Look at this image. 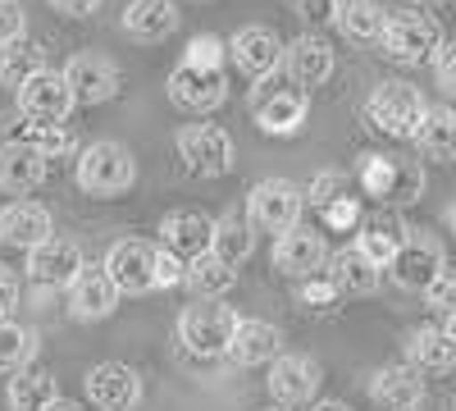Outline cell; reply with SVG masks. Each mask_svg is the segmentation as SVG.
<instances>
[{
	"label": "cell",
	"mask_w": 456,
	"mask_h": 411,
	"mask_svg": "<svg viewBox=\"0 0 456 411\" xmlns=\"http://www.w3.org/2000/svg\"><path fill=\"white\" fill-rule=\"evenodd\" d=\"M23 142H32L37 152H46V156H73L78 152V137L69 133V124H55V128H28V137Z\"/></svg>",
	"instance_id": "38"
},
{
	"label": "cell",
	"mask_w": 456,
	"mask_h": 411,
	"mask_svg": "<svg viewBox=\"0 0 456 411\" xmlns=\"http://www.w3.org/2000/svg\"><path fill=\"white\" fill-rule=\"evenodd\" d=\"M443 270H447V256H443L438 238H429V234H411L406 247L393 256V266H388L393 284L406 288V292H429V284Z\"/></svg>",
	"instance_id": "13"
},
{
	"label": "cell",
	"mask_w": 456,
	"mask_h": 411,
	"mask_svg": "<svg viewBox=\"0 0 456 411\" xmlns=\"http://www.w3.org/2000/svg\"><path fill=\"white\" fill-rule=\"evenodd\" d=\"M178 5L174 0H133L124 10V32L133 42H165V37L178 28Z\"/></svg>",
	"instance_id": "29"
},
{
	"label": "cell",
	"mask_w": 456,
	"mask_h": 411,
	"mask_svg": "<svg viewBox=\"0 0 456 411\" xmlns=\"http://www.w3.org/2000/svg\"><path fill=\"white\" fill-rule=\"evenodd\" d=\"M19 302V275L10 266H0V320L10 316V307Z\"/></svg>",
	"instance_id": "46"
},
{
	"label": "cell",
	"mask_w": 456,
	"mask_h": 411,
	"mask_svg": "<svg viewBox=\"0 0 456 411\" xmlns=\"http://www.w3.org/2000/svg\"><path fill=\"white\" fill-rule=\"evenodd\" d=\"M46 165L51 156L46 152H37L32 142L14 137V142H0V193H32V188H42L46 183Z\"/></svg>",
	"instance_id": "20"
},
{
	"label": "cell",
	"mask_w": 456,
	"mask_h": 411,
	"mask_svg": "<svg viewBox=\"0 0 456 411\" xmlns=\"http://www.w3.org/2000/svg\"><path fill=\"white\" fill-rule=\"evenodd\" d=\"M406 366H415L420 375H447V370L456 366V343H452V333L447 329H415L411 339H406Z\"/></svg>",
	"instance_id": "28"
},
{
	"label": "cell",
	"mask_w": 456,
	"mask_h": 411,
	"mask_svg": "<svg viewBox=\"0 0 456 411\" xmlns=\"http://www.w3.org/2000/svg\"><path fill=\"white\" fill-rule=\"evenodd\" d=\"M324 279L338 288V297H342V292H347V297H370V292L379 288V279H384V270H379L361 247H342V251L329 256Z\"/></svg>",
	"instance_id": "24"
},
{
	"label": "cell",
	"mask_w": 456,
	"mask_h": 411,
	"mask_svg": "<svg viewBox=\"0 0 456 411\" xmlns=\"http://www.w3.org/2000/svg\"><path fill=\"white\" fill-rule=\"evenodd\" d=\"M434 5H438V0H434Z\"/></svg>",
	"instance_id": "55"
},
{
	"label": "cell",
	"mask_w": 456,
	"mask_h": 411,
	"mask_svg": "<svg viewBox=\"0 0 456 411\" xmlns=\"http://www.w3.org/2000/svg\"><path fill=\"white\" fill-rule=\"evenodd\" d=\"M311 206H333V201H342V197H352V178H347V169H324V174H315L311 178Z\"/></svg>",
	"instance_id": "37"
},
{
	"label": "cell",
	"mask_w": 456,
	"mask_h": 411,
	"mask_svg": "<svg viewBox=\"0 0 456 411\" xmlns=\"http://www.w3.org/2000/svg\"><path fill=\"white\" fill-rule=\"evenodd\" d=\"M101 266L110 270L114 284H119V292H128V297H142L151 288H160V247H151L142 238L114 242Z\"/></svg>",
	"instance_id": "8"
},
{
	"label": "cell",
	"mask_w": 456,
	"mask_h": 411,
	"mask_svg": "<svg viewBox=\"0 0 456 411\" xmlns=\"http://www.w3.org/2000/svg\"><path fill=\"white\" fill-rule=\"evenodd\" d=\"M301 302H315V307H333L338 302V288L329 284V279H306V284H301Z\"/></svg>",
	"instance_id": "45"
},
{
	"label": "cell",
	"mask_w": 456,
	"mask_h": 411,
	"mask_svg": "<svg viewBox=\"0 0 456 411\" xmlns=\"http://www.w3.org/2000/svg\"><path fill=\"white\" fill-rule=\"evenodd\" d=\"M19 37H28V14L19 0H0V46L5 42H19Z\"/></svg>",
	"instance_id": "41"
},
{
	"label": "cell",
	"mask_w": 456,
	"mask_h": 411,
	"mask_svg": "<svg viewBox=\"0 0 456 411\" xmlns=\"http://www.w3.org/2000/svg\"><path fill=\"white\" fill-rule=\"evenodd\" d=\"M370 398L384 411H411L425 398V380L415 366H384V370H374V380H370Z\"/></svg>",
	"instance_id": "26"
},
{
	"label": "cell",
	"mask_w": 456,
	"mask_h": 411,
	"mask_svg": "<svg viewBox=\"0 0 456 411\" xmlns=\"http://www.w3.org/2000/svg\"><path fill=\"white\" fill-rule=\"evenodd\" d=\"M411 411H420V407H411Z\"/></svg>",
	"instance_id": "53"
},
{
	"label": "cell",
	"mask_w": 456,
	"mask_h": 411,
	"mask_svg": "<svg viewBox=\"0 0 456 411\" xmlns=\"http://www.w3.org/2000/svg\"><path fill=\"white\" fill-rule=\"evenodd\" d=\"M119 284L110 279L105 266H87L78 279L69 284V316L73 320H105L114 307H119Z\"/></svg>",
	"instance_id": "21"
},
{
	"label": "cell",
	"mask_w": 456,
	"mask_h": 411,
	"mask_svg": "<svg viewBox=\"0 0 456 411\" xmlns=\"http://www.w3.org/2000/svg\"><path fill=\"white\" fill-rule=\"evenodd\" d=\"M297 14L306 19L311 28H324V23H338L342 0H297Z\"/></svg>",
	"instance_id": "43"
},
{
	"label": "cell",
	"mask_w": 456,
	"mask_h": 411,
	"mask_svg": "<svg viewBox=\"0 0 456 411\" xmlns=\"http://www.w3.org/2000/svg\"><path fill=\"white\" fill-rule=\"evenodd\" d=\"M333 46L324 42V37H315V32H306V37H297V42L288 46V55H283V69H288V78H292V87L297 92H315V87H324L329 78H333Z\"/></svg>",
	"instance_id": "18"
},
{
	"label": "cell",
	"mask_w": 456,
	"mask_h": 411,
	"mask_svg": "<svg viewBox=\"0 0 456 411\" xmlns=\"http://www.w3.org/2000/svg\"><path fill=\"white\" fill-rule=\"evenodd\" d=\"M78 188L87 193V197H101V201H110V197H124L133 183H137V160H133V152L124 142H92V146H83L78 152Z\"/></svg>",
	"instance_id": "2"
},
{
	"label": "cell",
	"mask_w": 456,
	"mask_h": 411,
	"mask_svg": "<svg viewBox=\"0 0 456 411\" xmlns=\"http://www.w3.org/2000/svg\"><path fill=\"white\" fill-rule=\"evenodd\" d=\"M187 64H206V69H224V60H228V46L219 42V37H192L187 42V55H183Z\"/></svg>",
	"instance_id": "39"
},
{
	"label": "cell",
	"mask_w": 456,
	"mask_h": 411,
	"mask_svg": "<svg viewBox=\"0 0 456 411\" xmlns=\"http://www.w3.org/2000/svg\"><path fill=\"white\" fill-rule=\"evenodd\" d=\"M311 411H352V407H347V402H333V398H324V402H315Z\"/></svg>",
	"instance_id": "48"
},
{
	"label": "cell",
	"mask_w": 456,
	"mask_h": 411,
	"mask_svg": "<svg viewBox=\"0 0 456 411\" xmlns=\"http://www.w3.org/2000/svg\"><path fill=\"white\" fill-rule=\"evenodd\" d=\"M270 398L279 407H301L320 393V361L315 357H301V352H283L270 366Z\"/></svg>",
	"instance_id": "16"
},
{
	"label": "cell",
	"mask_w": 456,
	"mask_h": 411,
	"mask_svg": "<svg viewBox=\"0 0 456 411\" xmlns=\"http://www.w3.org/2000/svg\"><path fill=\"white\" fill-rule=\"evenodd\" d=\"M46 411H83V407H78V402H69V398H60V402H51Z\"/></svg>",
	"instance_id": "49"
},
{
	"label": "cell",
	"mask_w": 456,
	"mask_h": 411,
	"mask_svg": "<svg viewBox=\"0 0 456 411\" xmlns=\"http://www.w3.org/2000/svg\"><path fill=\"white\" fill-rule=\"evenodd\" d=\"M443 28L434 14H420V10H393L388 14V28H384V51L397 60V64H425V60H438L443 51Z\"/></svg>",
	"instance_id": "6"
},
{
	"label": "cell",
	"mask_w": 456,
	"mask_h": 411,
	"mask_svg": "<svg viewBox=\"0 0 456 411\" xmlns=\"http://www.w3.org/2000/svg\"><path fill=\"white\" fill-rule=\"evenodd\" d=\"M425 160H456V110L452 105H429V115L415 133Z\"/></svg>",
	"instance_id": "32"
},
{
	"label": "cell",
	"mask_w": 456,
	"mask_h": 411,
	"mask_svg": "<svg viewBox=\"0 0 456 411\" xmlns=\"http://www.w3.org/2000/svg\"><path fill=\"white\" fill-rule=\"evenodd\" d=\"M411 234H415V229H411V224H406L397 210L379 206L374 215H365V219H361V229H356V247L374 260L379 270H384V266H393V256L406 247V238H411Z\"/></svg>",
	"instance_id": "17"
},
{
	"label": "cell",
	"mask_w": 456,
	"mask_h": 411,
	"mask_svg": "<svg viewBox=\"0 0 456 411\" xmlns=\"http://www.w3.org/2000/svg\"><path fill=\"white\" fill-rule=\"evenodd\" d=\"M356 183L365 188V197H374L379 206H411L425 193V169L411 156H361V174Z\"/></svg>",
	"instance_id": "3"
},
{
	"label": "cell",
	"mask_w": 456,
	"mask_h": 411,
	"mask_svg": "<svg viewBox=\"0 0 456 411\" xmlns=\"http://www.w3.org/2000/svg\"><path fill=\"white\" fill-rule=\"evenodd\" d=\"M361 206H356V197H342V201H333V206H324V224L329 229H361Z\"/></svg>",
	"instance_id": "42"
},
{
	"label": "cell",
	"mask_w": 456,
	"mask_h": 411,
	"mask_svg": "<svg viewBox=\"0 0 456 411\" xmlns=\"http://www.w3.org/2000/svg\"><path fill=\"white\" fill-rule=\"evenodd\" d=\"M283 55H288V46L279 42V32L274 28H260V23L242 28L233 42H228V60H233L247 78H256V83H265L270 73H279Z\"/></svg>",
	"instance_id": "14"
},
{
	"label": "cell",
	"mask_w": 456,
	"mask_h": 411,
	"mask_svg": "<svg viewBox=\"0 0 456 411\" xmlns=\"http://www.w3.org/2000/svg\"><path fill=\"white\" fill-rule=\"evenodd\" d=\"M224 266H242V260L256 251V224L247 219V215H238V210H228V215H219L215 219V247H210Z\"/></svg>",
	"instance_id": "31"
},
{
	"label": "cell",
	"mask_w": 456,
	"mask_h": 411,
	"mask_svg": "<svg viewBox=\"0 0 456 411\" xmlns=\"http://www.w3.org/2000/svg\"><path fill=\"white\" fill-rule=\"evenodd\" d=\"M73 105H78V101H73V87H69L64 73H55V69H42L19 92V115L28 119V128H55V124H64Z\"/></svg>",
	"instance_id": "9"
},
{
	"label": "cell",
	"mask_w": 456,
	"mask_h": 411,
	"mask_svg": "<svg viewBox=\"0 0 456 411\" xmlns=\"http://www.w3.org/2000/svg\"><path fill=\"white\" fill-rule=\"evenodd\" d=\"M425 115H429V105H425L420 87H411L402 78H384L365 101V124L384 137H397V142H415Z\"/></svg>",
	"instance_id": "1"
},
{
	"label": "cell",
	"mask_w": 456,
	"mask_h": 411,
	"mask_svg": "<svg viewBox=\"0 0 456 411\" xmlns=\"http://www.w3.org/2000/svg\"><path fill=\"white\" fill-rule=\"evenodd\" d=\"M178 156H183L187 169L201 174V178H224V174H233V165H238L233 137H228L219 124H187L178 133Z\"/></svg>",
	"instance_id": "7"
},
{
	"label": "cell",
	"mask_w": 456,
	"mask_h": 411,
	"mask_svg": "<svg viewBox=\"0 0 456 411\" xmlns=\"http://www.w3.org/2000/svg\"><path fill=\"white\" fill-rule=\"evenodd\" d=\"M301 210H306V193L297 188L292 178H260L247 193V219L256 224V234H288L301 224Z\"/></svg>",
	"instance_id": "5"
},
{
	"label": "cell",
	"mask_w": 456,
	"mask_h": 411,
	"mask_svg": "<svg viewBox=\"0 0 456 411\" xmlns=\"http://www.w3.org/2000/svg\"><path fill=\"white\" fill-rule=\"evenodd\" d=\"M42 69H46V60H42V46H37L32 37H19V42L0 46V87L23 92Z\"/></svg>",
	"instance_id": "33"
},
{
	"label": "cell",
	"mask_w": 456,
	"mask_h": 411,
	"mask_svg": "<svg viewBox=\"0 0 456 411\" xmlns=\"http://www.w3.org/2000/svg\"><path fill=\"white\" fill-rule=\"evenodd\" d=\"M338 28L347 32L352 42H384L388 14H384V5H374V0H342Z\"/></svg>",
	"instance_id": "35"
},
{
	"label": "cell",
	"mask_w": 456,
	"mask_h": 411,
	"mask_svg": "<svg viewBox=\"0 0 456 411\" xmlns=\"http://www.w3.org/2000/svg\"><path fill=\"white\" fill-rule=\"evenodd\" d=\"M87 398L101 411H133L142 402V375L124 361H101L87 370Z\"/></svg>",
	"instance_id": "15"
},
{
	"label": "cell",
	"mask_w": 456,
	"mask_h": 411,
	"mask_svg": "<svg viewBox=\"0 0 456 411\" xmlns=\"http://www.w3.org/2000/svg\"><path fill=\"white\" fill-rule=\"evenodd\" d=\"M443 219H447V229H452V234H456V201H452V206H447V215H443Z\"/></svg>",
	"instance_id": "50"
},
{
	"label": "cell",
	"mask_w": 456,
	"mask_h": 411,
	"mask_svg": "<svg viewBox=\"0 0 456 411\" xmlns=\"http://www.w3.org/2000/svg\"><path fill=\"white\" fill-rule=\"evenodd\" d=\"M238 311L224 307V302H192L178 316V339L187 352L197 357H228L233 348V333H238Z\"/></svg>",
	"instance_id": "4"
},
{
	"label": "cell",
	"mask_w": 456,
	"mask_h": 411,
	"mask_svg": "<svg viewBox=\"0 0 456 411\" xmlns=\"http://www.w3.org/2000/svg\"><path fill=\"white\" fill-rule=\"evenodd\" d=\"M83 270H87L83 247H78V242H69V238H46L42 247H32V251H28V275H32L37 284L69 288Z\"/></svg>",
	"instance_id": "22"
},
{
	"label": "cell",
	"mask_w": 456,
	"mask_h": 411,
	"mask_svg": "<svg viewBox=\"0 0 456 411\" xmlns=\"http://www.w3.org/2000/svg\"><path fill=\"white\" fill-rule=\"evenodd\" d=\"M434 78H438V87H443L447 96H456V42H447V46L438 51V60H434Z\"/></svg>",
	"instance_id": "44"
},
{
	"label": "cell",
	"mask_w": 456,
	"mask_h": 411,
	"mask_svg": "<svg viewBox=\"0 0 456 411\" xmlns=\"http://www.w3.org/2000/svg\"><path fill=\"white\" fill-rule=\"evenodd\" d=\"M64 78H69L73 101L78 105H105V101L119 96V69H114L105 55H92V51L73 55L69 69H64Z\"/></svg>",
	"instance_id": "19"
},
{
	"label": "cell",
	"mask_w": 456,
	"mask_h": 411,
	"mask_svg": "<svg viewBox=\"0 0 456 411\" xmlns=\"http://www.w3.org/2000/svg\"><path fill=\"white\" fill-rule=\"evenodd\" d=\"M447 333H452V343H456V316H447V325H443Z\"/></svg>",
	"instance_id": "51"
},
{
	"label": "cell",
	"mask_w": 456,
	"mask_h": 411,
	"mask_svg": "<svg viewBox=\"0 0 456 411\" xmlns=\"http://www.w3.org/2000/svg\"><path fill=\"white\" fill-rule=\"evenodd\" d=\"M37 357V333L19 320H0V370H10V375H19V370H28Z\"/></svg>",
	"instance_id": "36"
},
{
	"label": "cell",
	"mask_w": 456,
	"mask_h": 411,
	"mask_svg": "<svg viewBox=\"0 0 456 411\" xmlns=\"http://www.w3.org/2000/svg\"><path fill=\"white\" fill-rule=\"evenodd\" d=\"M160 238H165V251H174L183 260L210 256V247H215V219L201 215V210H169L165 224H160Z\"/></svg>",
	"instance_id": "23"
},
{
	"label": "cell",
	"mask_w": 456,
	"mask_h": 411,
	"mask_svg": "<svg viewBox=\"0 0 456 411\" xmlns=\"http://www.w3.org/2000/svg\"><path fill=\"white\" fill-rule=\"evenodd\" d=\"M169 101L178 110H187V115H210V110L224 105L228 96V78H224V69H206V64H178L169 73V83H165Z\"/></svg>",
	"instance_id": "10"
},
{
	"label": "cell",
	"mask_w": 456,
	"mask_h": 411,
	"mask_svg": "<svg viewBox=\"0 0 456 411\" xmlns=\"http://www.w3.org/2000/svg\"><path fill=\"white\" fill-rule=\"evenodd\" d=\"M10 407L14 411H46L51 402H60V384L55 375H46V370H19V375L10 380Z\"/></svg>",
	"instance_id": "34"
},
{
	"label": "cell",
	"mask_w": 456,
	"mask_h": 411,
	"mask_svg": "<svg viewBox=\"0 0 456 411\" xmlns=\"http://www.w3.org/2000/svg\"><path fill=\"white\" fill-rule=\"evenodd\" d=\"M283 357V329L270 320H242L233 333V348H228V361L233 366H265Z\"/></svg>",
	"instance_id": "25"
},
{
	"label": "cell",
	"mask_w": 456,
	"mask_h": 411,
	"mask_svg": "<svg viewBox=\"0 0 456 411\" xmlns=\"http://www.w3.org/2000/svg\"><path fill=\"white\" fill-rule=\"evenodd\" d=\"M425 302H429V311H438V316H456V270H443V275L429 284Z\"/></svg>",
	"instance_id": "40"
},
{
	"label": "cell",
	"mask_w": 456,
	"mask_h": 411,
	"mask_svg": "<svg viewBox=\"0 0 456 411\" xmlns=\"http://www.w3.org/2000/svg\"><path fill=\"white\" fill-rule=\"evenodd\" d=\"M183 284L192 288L197 302H224V292H233V284H238V270L224 266V260L210 251V256L187 260V279Z\"/></svg>",
	"instance_id": "30"
},
{
	"label": "cell",
	"mask_w": 456,
	"mask_h": 411,
	"mask_svg": "<svg viewBox=\"0 0 456 411\" xmlns=\"http://www.w3.org/2000/svg\"><path fill=\"white\" fill-rule=\"evenodd\" d=\"M0 242H5V238H0Z\"/></svg>",
	"instance_id": "54"
},
{
	"label": "cell",
	"mask_w": 456,
	"mask_h": 411,
	"mask_svg": "<svg viewBox=\"0 0 456 411\" xmlns=\"http://www.w3.org/2000/svg\"><path fill=\"white\" fill-rule=\"evenodd\" d=\"M0 238L5 242H14V247H42L46 238H55L51 234V210L46 206H37V201H14V206H5L0 210Z\"/></svg>",
	"instance_id": "27"
},
{
	"label": "cell",
	"mask_w": 456,
	"mask_h": 411,
	"mask_svg": "<svg viewBox=\"0 0 456 411\" xmlns=\"http://www.w3.org/2000/svg\"><path fill=\"white\" fill-rule=\"evenodd\" d=\"M265 411H288V407H265Z\"/></svg>",
	"instance_id": "52"
},
{
	"label": "cell",
	"mask_w": 456,
	"mask_h": 411,
	"mask_svg": "<svg viewBox=\"0 0 456 411\" xmlns=\"http://www.w3.org/2000/svg\"><path fill=\"white\" fill-rule=\"evenodd\" d=\"M251 115L270 137H292V133H301V124H306V92L279 87V83L265 78L251 92Z\"/></svg>",
	"instance_id": "11"
},
{
	"label": "cell",
	"mask_w": 456,
	"mask_h": 411,
	"mask_svg": "<svg viewBox=\"0 0 456 411\" xmlns=\"http://www.w3.org/2000/svg\"><path fill=\"white\" fill-rule=\"evenodd\" d=\"M329 266V242L320 229H311V224H297V229H288L279 242H274V270L288 275V279H320V270Z\"/></svg>",
	"instance_id": "12"
},
{
	"label": "cell",
	"mask_w": 456,
	"mask_h": 411,
	"mask_svg": "<svg viewBox=\"0 0 456 411\" xmlns=\"http://www.w3.org/2000/svg\"><path fill=\"white\" fill-rule=\"evenodd\" d=\"M51 5H55L64 19H87V14L101 10V0H51Z\"/></svg>",
	"instance_id": "47"
}]
</instances>
